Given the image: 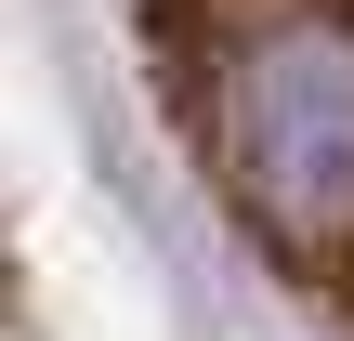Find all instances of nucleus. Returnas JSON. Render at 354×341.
I'll list each match as a JSON object with an SVG mask.
<instances>
[{
	"label": "nucleus",
	"mask_w": 354,
	"mask_h": 341,
	"mask_svg": "<svg viewBox=\"0 0 354 341\" xmlns=\"http://www.w3.org/2000/svg\"><path fill=\"white\" fill-rule=\"evenodd\" d=\"M145 13H302V26H328V39L354 53V0H145ZM328 302H354V263L328 276Z\"/></svg>",
	"instance_id": "obj_1"
}]
</instances>
